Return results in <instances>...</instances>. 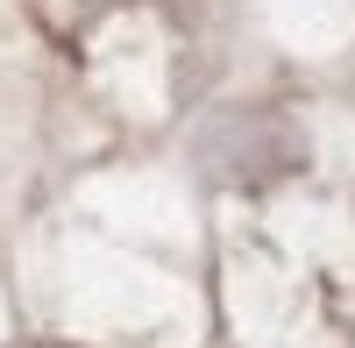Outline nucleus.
<instances>
[{
	"instance_id": "1",
	"label": "nucleus",
	"mask_w": 355,
	"mask_h": 348,
	"mask_svg": "<svg viewBox=\"0 0 355 348\" xmlns=\"http://www.w3.org/2000/svg\"><path fill=\"white\" fill-rule=\"evenodd\" d=\"M206 142H234V178H270V171H291V157H299V135H291L284 121H270V114H234V121H214L206 128Z\"/></svg>"
}]
</instances>
